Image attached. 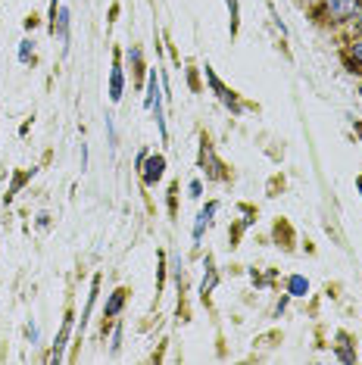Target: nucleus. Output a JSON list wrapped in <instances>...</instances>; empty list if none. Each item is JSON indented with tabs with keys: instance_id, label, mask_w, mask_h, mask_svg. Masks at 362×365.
<instances>
[{
	"instance_id": "obj_17",
	"label": "nucleus",
	"mask_w": 362,
	"mask_h": 365,
	"mask_svg": "<svg viewBox=\"0 0 362 365\" xmlns=\"http://www.w3.org/2000/svg\"><path fill=\"white\" fill-rule=\"evenodd\" d=\"M359 190H362V178H359Z\"/></svg>"
},
{
	"instance_id": "obj_5",
	"label": "nucleus",
	"mask_w": 362,
	"mask_h": 365,
	"mask_svg": "<svg viewBox=\"0 0 362 365\" xmlns=\"http://www.w3.org/2000/svg\"><path fill=\"white\" fill-rule=\"evenodd\" d=\"M122 88H125V79H122V69L116 66L113 69V75H109V100H122Z\"/></svg>"
},
{
	"instance_id": "obj_7",
	"label": "nucleus",
	"mask_w": 362,
	"mask_h": 365,
	"mask_svg": "<svg viewBox=\"0 0 362 365\" xmlns=\"http://www.w3.org/2000/svg\"><path fill=\"white\" fill-rule=\"evenodd\" d=\"M206 79H210V85H212V88H216V94H219V97H222V100H225V104H228V106H235V97H231V94H228V91H225V88H222V81H219V79H216V72H212V69H210V66H206Z\"/></svg>"
},
{
	"instance_id": "obj_11",
	"label": "nucleus",
	"mask_w": 362,
	"mask_h": 365,
	"mask_svg": "<svg viewBox=\"0 0 362 365\" xmlns=\"http://www.w3.org/2000/svg\"><path fill=\"white\" fill-rule=\"evenodd\" d=\"M122 303H125V291H116V293H113V300L107 303V316H116V312L122 309Z\"/></svg>"
},
{
	"instance_id": "obj_6",
	"label": "nucleus",
	"mask_w": 362,
	"mask_h": 365,
	"mask_svg": "<svg viewBox=\"0 0 362 365\" xmlns=\"http://www.w3.org/2000/svg\"><path fill=\"white\" fill-rule=\"evenodd\" d=\"M288 293H290V297H306V293H309V281L303 278V275H294V278L288 281Z\"/></svg>"
},
{
	"instance_id": "obj_1",
	"label": "nucleus",
	"mask_w": 362,
	"mask_h": 365,
	"mask_svg": "<svg viewBox=\"0 0 362 365\" xmlns=\"http://www.w3.org/2000/svg\"><path fill=\"white\" fill-rule=\"evenodd\" d=\"M325 6H328V16L338 19V22H344V19L356 16L359 0H325Z\"/></svg>"
},
{
	"instance_id": "obj_18",
	"label": "nucleus",
	"mask_w": 362,
	"mask_h": 365,
	"mask_svg": "<svg viewBox=\"0 0 362 365\" xmlns=\"http://www.w3.org/2000/svg\"><path fill=\"white\" fill-rule=\"evenodd\" d=\"M359 94H362V88H359Z\"/></svg>"
},
{
	"instance_id": "obj_13",
	"label": "nucleus",
	"mask_w": 362,
	"mask_h": 365,
	"mask_svg": "<svg viewBox=\"0 0 362 365\" xmlns=\"http://www.w3.org/2000/svg\"><path fill=\"white\" fill-rule=\"evenodd\" d=\"M122 347V325H116V334H113V353H119Z\"/></svg>"
},
{
	"instance_id": "obj_2",
	"label": "nucleus",
	"mask_w": 362,
	"mask_h": 365,
	"mask_svg": "<svg viewBox=\"0 0 362 365\" xmlns=\"http://www.w3.org/2000/svg\"><path fill=\"white\" fill-rule=\"evenodd\" d=\"M219 213V203H206L203 209H200V216H197V225H194V241H200L203 238V232L212 225V216Z\"/></svg>"
},
{
	"instance_id": "obj_16",
	"label": "nucleus",
	"mask_w": 362,
	"mask_h": 365,
	"mask_svg": "<svg viewBox=\"0 0 362 365\" xmlns=\"http://www.w3.org/2000/svg\"><path fill=\"white\" fill-rule=\"evenodd\" d=\"M359 31H362V16H359Z\"/></svg>"
},
{
	"instance_id": "obj_14",
	"label": "nucleus",
	"mask_w": 362,
	"mask_h": 365,
	"mask_svg": "<svg viewBox=\"0 0 362 365\" xmlns=\"http://www.w3.org/2000/svg\"><path fill=\"white\" fill-rule=\"evenodd\" d=\"M353 60H356L359 66H362V41H359V44H353Z\"/></svg>"
},
{
	"instance_id": "obj_12",
	"label": "nucleus",
	"mask_w": 362,
	"mask_h": 365,
	"mask_svg": "<svg viewBox=\"0 0 362 365\" xmlns=\"http://www.w3.org/2000/svg\"><path fill=\"white\" fill-rule=\"evenodd\" d=\"M19 60L22 63L31 60V41H22V47H19Z\"/></svg>"
},
{
	"instance_id": "obj_4",
	"label": "nucleus",
	"mask_w": 362,
	"mask_h": 365,
	"mask_svg": "<svg viewBox=\"0 0 362 365\" xmlns=\"http://www.w3.org/2000/svg\"><path fill=\"white\" fill-rule=\"evenodd\" d=\"M54 31L60 35V41H63V50H69V10H60V13H54Z\"/></svg>"
},
{
	"instance_id": "obj_8",
	"label": "nucleus",
	"mask_w": 362,
	"mask_h": 365,
	"mask_svg": "<svg viewBox=\"0 0 362 365\" xmlns=\"http://www.w3.org/2000/svg\"><path fill=\"white\" fill-rule=\"evenodd\" d=\"M69 331H72V316H66V322H63V331H60V337H56V350H54V359H60L63 347H66V337H69Z\"/></svg>"
},
{
	"instance_id": "obj_15",
	"label": "nucleus",
	"mask_w": 362,
	"mask_h": 365,
	"mask_svg": "<svg viewBox=\"0 0 362 365\" xmlns=\"http://www.w3.org/2000/svg\"><path fill=\"white\" fill-rule=\"evenodd\" d=\"M200 190H203V184H200V181H191V197H200Z\"/></svg>"
},
{
	"instance_id": "obj_3",
	"label": "nucleus",
	"mask_w": 362,
	"mask_h": 365,
	"mask_svg": "<svg viewBox=\"0 0 362 365\" xmlns=\"http://www.w3.org/2000/svg\"><path fill=\"white\" fill-rule=\"evenodd\" d=\"M163 169H166V159L163 156H150L144 165V181L147 184H157L159 178H163Z\"/></svg>"
},
{
	"instance_id": "obj_9",
	"label": "nucleus",
	"mask_w": 362,
	"mask_h": 365,
	"mask_svg": "<svg viewBox=\"0 0 362 365\" xmlns=\"http://www.w3.org/2000/svg\"><path fill=\"white\" fill-rule=\"evenodd\" d=\"M157 100H163V97H159L157 75H150V81H147V106H150V110H153V104H157Z\"/></svg>"
},
{
	"instance_id": "obj_10",
	"label": "nucleus",
	"mask_w": 362,
	"mask_h": 365,
	"mask_svg": "<svg viewBox=\"0 0 362 365\" xmlns=\"http://www.w3.org/2000/svg\"><path fill=\"white\" fill-rule=\"evenodd\" d=\"M206 268H210V272H206L203 284H200V293H203V297L212 291V287H216V281H219V278H216V268H212V262H206Z\"/></svg>"
}]
</instances>
